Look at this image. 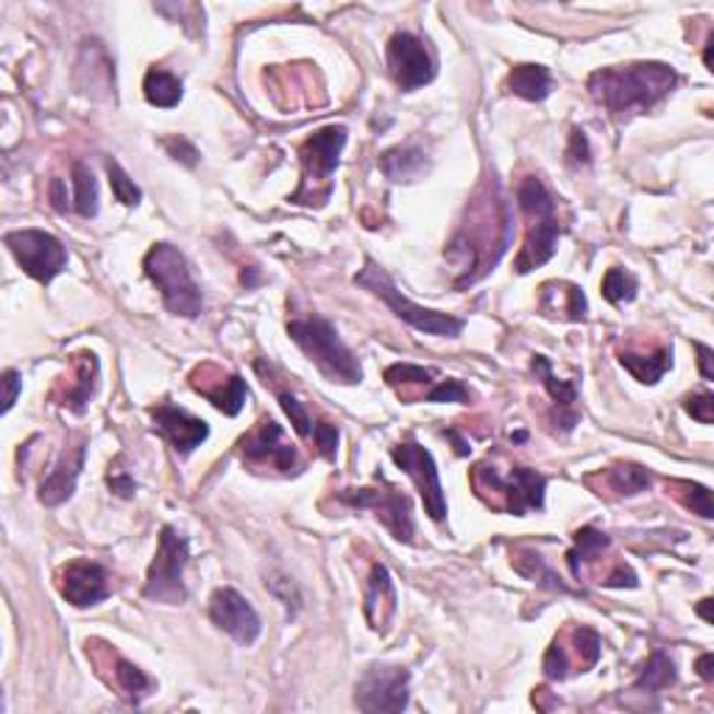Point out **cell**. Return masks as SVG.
Instances as JSON below:
<instances>
[{
  "instance_id": "obj_1",
  "label": "cell",
  "mask_w": 714,
  "mask_h": 714,
  "mask_svg": "<svg viewBox=\"0 0 714 714\" xmlns=\"http://www.w3.org/2000/svg\"><path fill=\"white\" fill-rule=\"evenodd\" d=\"M511 243V212L505 199L500 196L498 185H483L466 207V221L460 224L458 235L449 243L447 257L458 262L464 277L455 280V285L466 288L483 280L491 268L498 266L503 251Z\"/></svg>"
},
{
  "instance_id": "obj_2",
  "label": "cell",
  "mask_w": 714,
  "mask_h": 714,
  "mask_svg": "<svg viewBox=\"0 0 714 714\" xmlns=\"http://www.w3.org/2000/svg\"><path fill=\"white\" fill-rule=\"evenodd\" d=\"M676 70L662 62H636L625 68H602L589 75V95L606 106L614 118L642 115L670 95L676 87Z\"/></svg>"
},
{
  "instance_id": "obj_3",
  "label": "cell",
  "mask_w": 714,
  "mask_h": 714,
  "mask_svg": "<svg viewBox=\"0 0 714 714\" xmlns=\"http://www.w3.org/2000/svg\"><path fill=\"white\" fill-rule=\"evenodd\" d=\"M516 199H519V210L528 224H525V246H522L514 268L516 273H528L553 260L555 249H559V204L545 187V182L536 176L522 179Z\"/></svg>"
},
{
  "instance_id": "obj_4",
  "label": "cell",
  "mask_w": 714,
  "mask_h": 714,
  "mask_svg": "<svg viewBox=\"0 0 714 714\" xmlns=\"http://www.w3.org/2000/svg\"><path fill=\"white\" fill-rule=\"evenodd\" d=\"M472 485L489 508L505 511V514L528 516L530 511L545 508L547 478L528 466H511L503 475L498 466L483 460L472 469Z\"/></svg>"
},
{
  "instance_id": "obj_5",
  "label": "cell",
  "mask_w": 714,
  "mask_h": 714,
  "mask_svg": "<svg viewBox=\"0 0 714 714\" xmlns=\"http://www.w3.org/2000/svg\"><path fill=\"white\" fill-rule=\"evenodd\" d=\"M288 336L296 341V347L316 363L318 372L332 383L341 386H354L363 379V368L352 349L341 341L338 329L321 316L299 318V321L288 324Z\"/></svg>"
},
{
  "instance_id": "obj_6",
  "label": "cell",
  "mask_w": 714,
  "mask_h": 714,
  "mask_svg": "<svg viewBox=\"0 0 714 714\" xmlns=\"http://www.w3.org/2000/svg\"><path fill=\"white\" fill-rule=\"evenodd\" d=\"M149 280L162 293V302L174 316L199 318L204 311V296H201L199 282L194 280L190 262L171 243H156L151 246L143 260Z\"/></svg>"
},
{
  "instance_id": "obj_7",
  "label": "cell",
  "mask_w": 714,
  "mask_h": 714,
  "mask_svg": "<svg viewBox=\"0 0 714 714\" xmlns=\"http://www.w3.org/2000/svg\"><path fill=\"white\" fill-rule=\"evenodd\" d=\"M343 145H347V126H324L307 137L299 149L302 185L291 196L293 204H324L332 196V174L341 162Z\"/></svg>"
},
{
  "instance_id": "obj_8",
  "label": "cell",
  "mask_w": 714,
  "mask_h": 714,
  "mask_svg": "<svg viewBox=\"0 0 714 714\" xmlns=\"http://www.w3.org/2000/svg\"><path fill=\"white\" fill-rule=\"evenodd\" d=\"M354 285H361L363 291L374 293L377 299H383L405 324H410L413 329L424 332V336H438V338H455L464 332V318L449 316V313H438V311H428V307L413 305L408 296H402V291H397V285L391 282L383 268L377 262L366 260L363 271L354 277Z\"/></svg>"
},
{
  "instance_id": "obj_9",
  "label": "cell",
  "mask_w": 714,
  "mask_h": 714,
  "mask_svg": "<svg viewBox=\"0 0 714 714\" xmlns=\"http://www.w3.org/2000/svg\"><path fill=\"white\" fill-rule=\"evenodd\" d=\"M190 559L187 539L176 534L171 525H165L160 534V547L149 566L143 595L151 602H165V606H179L187 600L185 589V564Z\"/></svg>"
},
{
  "instance_id": "obj_10",
  "label": "cell",
  "mask_w": 714,
  "mask_h": 714,
  "mask_svg": "<svg viewBox=\"0 0 714 714\" xmlns=\"http://www.w3.org/2000/svg\"><path fill=\"white\" fill-rule=\"evenodd\" d=\"M7 249L12 251L14 260L20 262L32 280L48 285L54 277L68 268V249L62 246L57 235H50L45 230H17L9 232L7 237Z\"/></svg>"
},
{
  "instance_id": "obj_11",
  "label": "cell",
  "mask_w": 714,
  "mask_h": 714,
  "mask_svg": "<svg viewBox=\"0 0 714 714\" xmlns=\"http://www.w3.org/2000/svg\"><path fill=\"white\" fill-rule=\"evenodd\" d=\"M602 642L597 636V631L586 625H575L561 631L553 640L550 651L545 653V676L553 681H566L575 672H586L597 665L600 658Z\"/></svg>"
},
{
  "instance_id": "obj_12",
  "label": "cell",
  "mask_w": 714,
  "mask_h": 714,
  "mask_svg": "<svg viewBox=\"0 0 714 714\" xmlns=\"http://www.w3.org/2000/svg\"><path fill=\"white\" fill-rule=\"evenodd\" d=\"M338 500L352 508H372L374 516H377L397 541H405L410 545L413 536H417V525H413V508H410V500L405 498L402 491L391 489H343L338 491Z\"/></svg>"
},
{
  "instance_id": "obj_13",
  "label": "cell",
  "mask_w": 714,
  "mask_h": 714,
  "mask_svg": "<svg viewBox=\"0 0 714 714\" xmlns=\"http://www.w3.org/2000/svg\"><path fill=\"white\" fill-rule=\"evenodd\" d=\"M243 460L255 469H277L280 475H299L302 472V458L296 447L285 442L282 428L273 419H260L255 430L241 438Z\"/></svg>"
},
{
  "instance_id": "obj_14",
  "label": "cell",
  "mask_w": 714,
  "mask_h": 714,
  "mask_svg": "<svg viewBox=\"0 0 714 714\" xmlns=\"http://www.w3.org/2000/svg\"><path fill=\"white\" fill-rule=\"evenodd\" d=\"M410 672L405 667L374 665L354 687V703L361 712L397 714L408 706Z\"/></svg>"
},
{
  "instance_id": "obj_15",
  "label": "cell",
  "mask_w": 714,
  "mask_h": 714,
  "mask_svg": "<svg viewBox=\"0 0 714 714\" xmlns=\"http://www.w3.org/2000/svg\"><path fill=\"white\" fill-rule=\"evenodd\" d=\"M394 464L402 469V472L410 475V480L417 483L419 494H422L424 511H428L430 519L444 522L447 516V498H444L442 480H438V469H435V460L422 444L417 442H405L397 444L391 449Z\"/></svg>"
},
{
  "instance_id": "obj_16",
  "label": "cell",
  "mask_w": 714,
  "mask_h": 714,
  "mask_svg": "<svg viewBox=\"0 0 714 714\" xmlns=\"http://www.w3.org/2000/svg\"><path fill=\"white\" fill-rule=\"evenodd\" d=\"M388 70L402 93H413L435 79V65L428 48L422 39L408 32H399L388 39Z\"/></svg>"
},
{
  "instance_id": "obj_17",
  "label": "cell",
  "mask_w": 714,
  "mask_h": 714,
  "mask_svg": "<svg viewBox=\"0 0 714 714\" xmlns=\"http://www.w3.org/2000/svg\"><path fill=\"white\" fill-rule=\"evenodd\" d=\"M210 617L221 631L232 636L237 645H255L262 631V622L251 602L235 589H218L210 600Z\"/></svg>"
},
{
  "instance_id": "obj_18",
  "label": "cell",
  "mask_w": 714,
  "mask_h": 714,
  "mask_svg": "<svg viewBox=\"0 0 714 714\" xmlns=\"http://www.w3.org/2000/svg\"><path fill=\"white\" fill-rule=\"evenodd\" d=\"M190 386L196 394L210 399L221 413L226 417H237L249 397L246 379L241 374H226L224 368H218L215 363H201L190 372Z\"/></svg>"
},
{
  "instance_id": "obj_19",
  "label": "cell",
  "mask_w": 714,
  "mask_h": 714,
  "mask_svg": "<svg viewBox=\"0 0 714 714\" xmlns=\"http://www.w3.org/2000/svg\"><path fill=\"white\" fill-rule=\"evenodd\" d=\"M59 595L75 606V609H87V606H95V602L106 600L109 597V575L101 564L87 559L70 561L68 566H62V572L57 575Z\"/></svg>"
},
{
  "instance_id": "obj_20",
  "label": "cell",
  "mask_w": 714,
  "mask_h": 714,
  "mask_svg": "<svg viewBox=\"0 0 714 714\" xmlns=\"http://www.w3.org/2000/svg\"><path fill=\"white\" fill-rule=\"evenodd\" d=\"M151 419H154V428L160 430L179 455H190L196 447L207 442L210 435V428H207L204 419L190 417L187 410L176 408L171 402H162L156 408H151Z\"/></svg>"
},
{
  "instance_id": "obj_21",
  "label": "cell",
  "mask_w": 714,
  "mask_h": 714,
  "mask_svg": "<svg viewBox=\"0 0 714 714\" xmlns=\"http://www.w3.org/2000/svg\"><path fill=\"white\" fill-rule=\"evenodd\" d=\"M84 460H87V438L79 435L75 444H70V447L59 455L57 466L50 469L48 478L39 483V503L54 508V505H62L65 500L73 498L75 480H79L81 469H84Z\"/></svg>"
},
{
  "instance_id": "obj_22",
  "label": "cell",
  "mask_w": 714,
  "mask_h": 714,
  "mask_svg": "<svg viewBox=\"0 0 714 714\" xmlns=\"http://www.w3.org/2000/svg\"><path fill=\"white\" fill-rule=\"evenodd\" d=\"M70 366H73L70 383H59L50 399L62 405V408L73 410V413H84L90 399H93L95 386H98V358L93 352H79L73 354Z\"/></svg>"
},
{
  "instance_id": "obj_23",
  "label": "cell",
  "mask_w": 714,
  "mask_h": 714,
  "mask_svg": "<svg viewBox=\"0 0 714 714\" xmlns=\"http://www.w3.org/2000/svg\"><path fill=\"white\" fill-rule=\"evenodd\" d=\"M366 620L372 625V631L377 634H388L394 617H397V589H394L391 572L383 564L372 566L368 575V589H366Z\"/></svg>"
},
{
  "instance_id": "obj_24",
  "label": "cell",
  "mask_w": 714,
  "mask_h": 714,
  "mask_svg": "<svg viewBox=\"0 0 714 714\" xmlns=\"http://www.w3.org/2000/svg\"><path fill=\"white\" fill-rule=\"evenodd\" d=\"M539 311L547 318H561V321H584L586 318V296L578 285L572 282H545L539 291Z\"/></svg>"
},
{
  "instance_id": "obj_25",
  "label": "cell",
  "mask_w": 714,
  "mask_h": 714,
  "mask_svg": "<svg viewBox=\"0 0 714 714\" xmlns=\"http://www.w3.org/2000/svg\"><path fill=\"white\" fill-rule=\"evenodd\" d=\"M386 383L399 394V399L408 405L413 402H433V394L442 379H435V372L410 363H397L386 368Z\"/></svg>"
},
{
  "instance_id": "obj_26",
  "label": "cell",
  "mask_w": 714,
  "mask_h": 714,
  "mask_svg": "<svg viewBox=\"0 0 714 714\" xmlns=\"http://www.w3.org/2000/svg\"><path fill=\"white\" fill-rule=\"evenodd\" d=\"M586 480H600V485H592L595 494H614V498H634L642 491L651 489L653 475L640 464H614L609 469H602L600 475H592Z\"/></svg>"
},
{
  "instance_id": "obj_27",
  "label": "cell",
  "mask_w": 714,
  "mask_h": 714,
  "mask_svg": "<svg viewBox=\"0 0 714 714\" xmlns=\"http://www.w3.org/2000/svg\"><path fill=\"white\" fill-rule=\"evenodd\" d=\"M609 547H611V539L606 534H600V530L595 528L575 530V547H572L570 555H566L572 575H575L578 581H584L586 572L600 561V555L606 553Z\"/></svg>"
},
{
  "instance_id": "obj_28",
  "label": "cell",
  "mask_w": 714,
  "mask_h": 714,
  "mask_svg": "<svg viewBox=\"0 0 714 714\" xmlns=\"http://www.w3.org/2000/svg\"><path fill=\"white\" fill-rule=\"evenodd\" d=\"M620 363L628 368V372L634 374L640 383L653 386V383H658V379L670 372L672 349L658 347L653 349V352H631V349H625V352H620Z\"/></svg>"
},
{
  "instance_id": "obj_29",
  "label": "cell",
  "mask_w": 714,
  "mask_h": 714,
  "mask_svg": "<svg viewBox=\"0 0 714 714\" xmlns=\"http://www.w3.org/2000/svg\"><path fill=\"white\" fill-rule=\"evenodd\" d=\"M505 87L525 101H545L553 90V79H550V70L541 65H516L508 73Z\"/></svg>"
},
{
  "instance_id": "obj_30",
  "label": "cell",
  "mask_w": 714,
  "mask_h": 714,
  "mask_svg": "<svg viewBox=\"0 0 714 714\" xmlns=\"http://www.w3.org/2000/svg\"><path fill=\"white\" fill-rule=\"evenodd\" d=\"M379 171L391 182H417L428 171V160L424 151L419 149H391L379 156Z\"/></svg>"
},
{
  "instance_id": "obj_31",
  "label": "cell",
  "mask_w": 714,
  "mask_h": 714,
  "mask_svg": "<svg viewBox=\"0 0 714 714\" xmlns=\"http://www.w3.org/2000/svg\"><path fill=\"white\" fill-rule=\"evenodd\" d=\"M106 681L115 683V690L131 703L143 701V698L151 692V687H154V681H151L140 667H134L131 662L120 658L115 651H113V678H106Z\"/></svg>"
},
{
  "instance_id": "obj_32",
  "label": "cell",
  "mask_w": 714,
  "mask_h": 714,
  "mask_svg": "<svg viewBox=\"0 0 714 714\" xmlns=\"http://www.w3.org/2000/svg\"><path fill=\"white\" fill-rule=\"evenodd\" d=\"M145 101L151 106H160V109H174L176 104L182 101V81L176 79L174 73L160 68H151L145 73Z\"/></svg>"
},
{
  "instance_id": "obj_33",
  "label": "cell",
  "mask_w": 714,
  "mask_h": 714,
  "mask_svg": "<svg viewBox=\"0 0 714 714\" xmlns=\"http://www.w3.org/2000/svg\"><path fill=\"white\" fill-rule=\"evenodd\" d=\"M73 207L81 218L98 215V182L84 162H73Z\"/></svg>"
},
{
  "instance_id": "obj_34",
  "label": "cell",
  "mask_w": 714,
  "mask_h": 714,
  "mask_svg": "<svg viewBox=\"0 0 714 714\" xmlns=\"http://www.w3.org/2000/svg\"><path fill=\"white\" fill-rule=\"evenodd\" d=\"M676 665H672V658L667 656V653L656 651L651 656V662L645 665V670H642V676L636 678L634 690L640 692H662L667 690V687H672L676 683Z\"/></svg>"
},
{
  "instance_id": "obj_35",
  "label": "cell",
  "mask_w": 714,
  "mask_h": 714,
  "mask_svg": "<svg viewBox=\"0 0 714 714\" xmlns=\"http://www.w3.org/2000/svg\"><path fill=\"white\" fill-rule=\"evenodd\" d=\"M534 372L541 377V383H545L547 394L553 397V402L559 405V408L572 410V405H575V399H578V386H575L572 379L555 377L553 366H550V361H547L545 354H536L534 358Z\"/></svg>"
},
{
  "instance_id": "obj_36",
  "label": "cell",
  "mask_w": 714,
  "mask_h": 714,
  "mask_svg": "<svg viewBox=\"0 0 714 714\" xmlns=\"http://www.w3.org/2000/svg\"><path fill=\"white\" fill-rule=\"evenodd\" d=\"M667 489H670L672 498H676L678 503L687 505L692 514L703 516V519H712L714 516L712 494H709L706 485L690 483V480H670V483H667Z\"/></svg>"
},
{
  "instance_id": "obj_37",
  "label": "cell",
  "mask_w": 714,
  "mask_h": 714,
  "mask_svg": "<svg viewBox=\"0 0 714 714\" xmlns=\"http://www.w3.org/2000/svg\"><path fill=\"white\" fill-rule=\"evenodd\" d=\"M640 282L625 268H609L602 277V296L609 299L611 305H622V302H634Z\"/></svg>"
},
{
  "instance_id": "obj_38",
  "label": "cell",
  "mask_w": 714,
  "mask_h": 714,
  "mask_svg": "<svg viewBox=\"0 0 714 714\" xmlns=\"http://www.w3.org/2000/svg\"><path fill=\"white\" fill-rule=\"evenodd\" d=\"M106 174H109V187H113L115 199H118L120 204H126V207H137V204H140V199H143V194H140V187H137L134 182L129 179V174H126V171L120 168L118 162H115V160L106 162Z\"/></svg>"
},
{
  "instance_id": "obj_39",
  "label": "cell",
  "mask_w": 714,
  "mask_h": 714,
  "mask_svg": "<svg viewBox=\"0 0 714 714\" xmlns=\"http://www.w3.org/2000/svg\"><path fill=\"white\" fill-rule=\"evenodd\" d=\"M522 555H525V559H528V564H530V566L516 564V570H519L525 578L539 581V586H547V589H553V592H570L564 584H561L559 575H555V572L545 564V559H541L539 553H530V550H525Z\"/></svg>"
},
{
  "instance_id": "obj_40",
  "label": "cell",
  "mask_w": 714,
  "mask_h": 714,
  "mask_svg": "<svg viewBox=\"0 0 714 714\" xmlns=\"http://www.w3.org/2000/svg\"><path fill=\"white\" fill-rule=\"evenodd\" d=\"M280 405L288 417H291L293 430H296L302 438H313V428H316V424H313V419H311V413L305 410V405L299 402L291 391H280Z\"/></svg>"
},
{
  "instance_id": "obj_41",
  "label": "cell",
  "mask_w": 714,
  "mask_h": 714,
  "mask_svg": "<svg viewBox=\"0 0 714 714\" xmlns=\"http://www.w3.org/2000/svg\"><path fill=\"white\" fill-rule=\"evenodd\" d=\"M313 442H316V449L324 455L327 460H336V449H338V428L329 422H316L313 428Z\"/></svg>"
},
{
  "instance_id": "obj_42",
  "label": "cell",
  "mask_w": 714,
  "mask_h": 714,
  "mask_svg": "<svg viewBox=\"0 0 714 714\" xmlns=\"http://www.w3.org/2000/svg\"><path fill=\"white\" fill-rule=\"evenodd\" d=\"M683 410H687V413H690L695 422L712 424L714 422V397L712 394H692V397H687V402H683Z\"/></svg>"
},
{
  "instance_id": "obj_43",
  "label": "cell",
  "mask_w": 714,
  "mask_h": 714,
  "mask_svg": "<svg viewBox=\"0 0 714 714\" xmlns=\"http://www.w3.org/2000/svg\"><path fill=\"white\" fill-rule=\"evenodd\" d=\"M165 149H168V154L174 156L176 162H182L187 168L199 165V149H196L190 140H185V137H168V140H165Z\"/></svg>"
},
{
  "instance_id": "obj_44",
  "label": "cell",
  "mask_w": 714,
  "mask_h": 714,
  "mask_svg": "<svg viewBox=\"0 0 714 714\" xmlns=\"http://www.w3.org/2000/svg\"><path fill=\"white\" fill-rule=\"evenodd\" d=\"M566 156H570L572 165H589V162H592L589 140H586V134L581 129H572L570 149H566Z\"/></svg>"
},
{
  "instance_id": "obj_45",
  "label": "cell",
  "mask_w": 714,
  "mask_h": 714,
  "mask_svg": "<svg viewBox=\"0 0 714 714\" xmlns=\"http://www.w3.org/2000/svg\"><path fill=\"white\" fill-rule=\"evenodd\" d=\"M602 586H609V589H634L640 581H636V572L625 564H617V570L611 575H606V581H600Z\"/></svg>"
},
{
  "instance_id": "obj_46",
  "label": "cell",
  "mask_w": 714,
  "mask_h": 714,
  "mask_svg": "<svg viewBox=\"0 0 714 714\" xmlns=\"http://www.w3.org/2000/svg\"><path fill=\"white\" fill-rule=\"evenodd\" d=\"M20 388H23V379H20V374L14 372V368H9L7 374H3V413H9V410L14 408V402H17V394Z\"/></svg>"
},
{
  "instance_id": "obj_47",
  "label": "cell",
  "mask_w": 714,
  "mask_h": 714,
  "mask_svg": "<svg viewBox=\"0 0 714 714\" xmlns=\"http://www.w3.org/2000/svg\"><path fill=\"white\" fill-rule=\"evenodd\" d=\"M109 489H113L115 494H120V498H131V494H134V480H131L129 475L109 472Z\"/></svg>"
},
{
  "instance_id": "obj_48",
  "label": "cell",
  "mask_w": 714,
  "mask_h": 714,
  "mask_svg": "<svg viewBox=\"0 0 714 714\" xmlns=\"http://www.w3.org/2000/svg\"><path fill=\"white\" fill-rule=\"evenodd\" d=\"M68 194H65V182L62 179H54L50 182V204H54V210L57 212H68Z\"/></svg>"
},
{
  "instance_id": "obj_49",
  "label": "cell",
  "mask_w": 714,
  "mask_h": 714,
  "mask_svg": "<svg viewBox=\"0 0 714 714\" xmlns=\"http://www.w3.org/2000/svg\"><path fill=\"white\" fill-rule=\"evenodd\" d=\"M698 354H701V358H698V363H701V374H703V379H714V368H712V349L709 347H703V343H698Z\"/></svg>"
},
{
  "instance_id": "obj_50",
  "label": "cell",
  "mask_w": 714,
  "mask_h": 714,
  "mask_svg": "<svg viewBox=\"0 0 714 714\" xmlns=\"http://www.w3.org/2000/svg\"><path fill=\"white\" fill-rule=\"evenodd\" d=\"M712 665H714V656H712V653H703V656L698 658V672H701L703 681H712V678H714Z\"/></svg>"
},
{
  "instance_id": "obj_51",
  "label": "cell",
  "mask_w": 714,
  "mask_h": 714,
  "mask_svg": "<svg viewBox=\"0 0 714 714\" xmlns=\"http://www.w3.org/2000/svg\"><path fill=\"white\" fill-rule=\"evenodd\" d=\"M698 614H701L706 622H712V600H709V597L706 600H701V606H698Z\"/></svg>"
},
{
  "instance_id": "obj_52",
  "label": "cell",
  "mask_w": 714,
  "mask_h": 714,
  "mask_svg": "<svg viewBox=\"0 0 714 714\" xmlns=\"http://www.w3.org/2000/svg\"><path fill=\"white\" fill-rule=\"evenodd\" d=\"M703 62H706V68H712V43L706 45V57H703Z\"/></svg>"
}]
</instances>
